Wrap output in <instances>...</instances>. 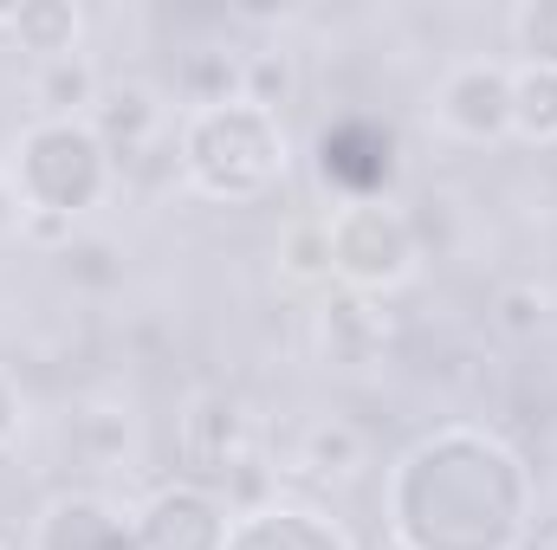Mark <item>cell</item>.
Segmentation results:
<instances>
[{
	"label": "cell",
	"mask_w": 557,
	"mask_h": 550,
	"mask_svg": "<svg viewBox=\"0 0 557 550\" xmlns=\"http://www.w3.org/2000/svg\"><path fill=\"white\" fill-rule=\"evenodd\" d=\"M318 175L344 195H376L396 175V137L376 117H337L318 137Z\"/></svg>",
	"instance_id": "1"
},
{
	"label": "cell",
	"mask_w": 557,
	"mask_h": 550,
	"mask_svg": "<svg viewBox=\"0 0 557 550\" xmlns=\"http://www.w3.org/2000/svg\"><path fill=\"white\" fill-rule=\"evenodd\" d=\"M98 124H104L111 142H124V155H137L143 142L162 130V104L143 85H124V91H104L98 98Z\"/></svg>",
	"instance_id": "2"
},
{
	"label": "cell",
	"mask_w": 557,
	"mask_h": 550,
	"mask_svg": "<svg viewBox=\"0 0 557 550\" xmlns=\"http://www.w3.org/2000/svg\"><path fill=\"white\" fill-rule=\"evenodd\" d=\"M7 26L26 39V52L72 59V39H78V13L72 7H20V13H7Z\"/></svg>",
	"instance_id": "3"
},
{
	"label": "cell",
	"mask_w": 557,
	"mask_h": 550,
	"mask_svg": "<svg viewBox=\"0 0 557 550\" xmlns=\"http://www.w3.org/2000/svg\"><path fill=\"white\" fill-rule=\"evenodd\" d=\"M512 124L539 142L557 137V72H525L512 85Z\"/></svg>",
	"instance_id": "4"
},
{
	"label": "cell",
	"mask_w": 557,
	"mask_h": 550,
	"mask_svg": "<svg viewBox=\"0 0 557 550\" xmlns=\"http://www.w3.org/2000/svg\"><path fill=\"white\" fill-rule=\"evenodd\" d=\"M39 104H46V111H85V104H98L91 65H85V59H46V72H39Z\"/></svg>",
	"instance_id": "5"
},
{
	"label": "cell",
	"mask_w": 557,
	"mask_h": 550,
	"mask_svg": "<svg viewBox=\"0 0 557 550\" xmlns=\"http://www.w3.org/2000/svg\"><path fill=\"white\" fill-rule=\"evenodd\" d=\"M512 39H519V52H525L539 72H557V7L552 0L519 7V13H512Z\"/></svg>",
	"instance_id": "6"
}]
</instances>
